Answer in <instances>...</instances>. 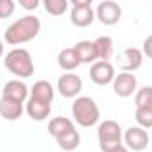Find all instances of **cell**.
<instances>
[{
	"instance_id": "6da1fadb",
	"label": "cell",
	"mask_w": 152,
	"mask_h": 152,
	"mask_svg": "<svg viewBox=\"0 0 152 152\" xmlns=\"http://www.w3.org/2000/svg\"><path fill=\"white\" fill-rule=\"evenodd\" d=\"M39 32H41V20L34 14H27L7 27L4 39L7 44L18 46V44H25V42L36 39Z\"/></svg>"
},
{
	"instance_id": "7a4b0ae2",
	"label": "cell",
	"mask_w": 152,
	"mask_h": 152,
	"mask_svg": "<svg viewBox=\"0 0 152 152\" xmlns=\"http://www.w3.org/2000/svg\"><path fill=\"white\" fill-rule=\"evenodd\" d=\"M4 66L11 75L18 78H30L34 75V60H32V55L25 48L11 50L4 58Z\"/></svg>"
},
{
	"instance_id": "3957f363",
	"label": "cell",
	"mask_w": 152,
	"mask_h": 152,
	"mask_svg": "<svg viewBox=\"0 0 152 152\" xmlns=\"http://www.w3.org/2000/svg\"><path fill=\"white\" fill-rule=\"evenodd\" d=\"M71 112H73V118L76 120V124L81 126V127H90V126L97 124L99 117H101L97 103L88 96L76 97Z\"/></svg>"
},
{
	"instance_id": "277c9868",
	"label": "cell",
	"mask_w": 152,
	"mask_h": 152,
	"mask_svg": "<svg viewBox=\"0 0 152 152\" xmlns=\"http://www.w3.org/2000/svg\"><path fill=\"white\" fill-rule=\"evenodd\" d=\"M97 138H99V147L103 152H106L115 145H120L122 143V129H120L118 122H115V120L101 122L97 127Z\"/></svg>"
},
{
	"instance_id": "5b68a950",
	"label": "cell",
	"mask_w": 152,
	"mask_h": 152,
	"mask_svg": "<svg viewBox=\"0 0 152 152\" xmlns=\"http://www.w3.org/2000/svg\"><path fill=\"white\" fill-rule=\"evenodd\" d=\"M96 18L103 25L113 27V25H117L120 21V18H122V9H120V5L117 2H113V0H103L97 5V9H96Z\"/></svg>"
},
{
	"instance_id": "8992f818",
	"label": "cell",
	"mask_w": 152,
	"mask_h": 152,
	"mask_svg": "<svg viewBox=\"0 0 152 152\" xmlns=\"http://www.w3.org/2000/svg\"><path fill=\"white\" fill-rule=\"evenodd\" d=\"M83 88V81L80 76H76L73 71L71 73H66L58 78L57 81V90L60 92L62 97H67V99H73L76 97Z\"/></svg>"
},
{
	"instance_id": "52a82bcc",
	"label": "cell",
	"mask_w": 152,
	"mask_h": 152,
	"mask_svg": "<svg viewBox=\"0 0 152 152\" xmlns=\"http://www.w3.org/2000/svg\"><path fill=\"white\" fill-rule=\"evenodd\" d=\"M151 138H149V133L147 129L140 127V126H134V127H129L126 133H124V143L129 151L140 152L143 149H147Z\"/></svg>"
},
{
	"instance_id": "ba28073f",
	"label": "cell",
	"mask_w": 152,
	"mask_h": 152,
	"mask_svg": "<svg viewBox=\"0 0 152 152\" xmlns=\"http://www.w3.org/2000/svg\"><path fill=\"white\" fill-rule=\"evenodd\" d=\"M113 85V92L118 97H131L134 92H136V76L133 73H127V71H122L113 78L112 81Z\"/></svg>"
},
{
	"instance_id": "9c48e42d",
	"label": "cell",
	"mask_w": 152,
	"mask_h": 152,
	"mask_svg": "<svg viewBox=\"0 0 152 152\" xmlns=\"http://www.w3.org/2000/svg\"><path fill=\"white\" fill-rule=\"evenodd\" d=\"M115 78V67L110 62H104V60H99V62H94L90 66V80L96 83V85H110Z\"/></svg>"
},
{
	"instance_id": "30bf717a",
	"label": "cell",
	"mask_w": 152,
	"mask_h": 152,
	"mask_svg": "<svg viewBox=\"0 0 152 152\" xmlns=\"http://www.w3.org/2000/svg\"><path fill=\"white\" fill-rule=\"evenodd\" d=\"M28 96H30V90L25 85V81H21V80H11L2 88V97H9V99L20 101V103H27Z\"/></svg>"
},
{
	"instance_id": "8fae6325",
	"label": "cell",
	"mask_w": 152,
	"mask_h": 152,
	"mask_svg": "<svg viewBox=\"0 0 152 152\" xmlns=\"http://www.w3.org/2000/svg\"><path fill=\"white\" fill-rule=\"evenodd\" d=\"M143 64V51L136 50V48H126L122 51V57H120V66H122V71H127V73H133L136 69H140Z\"/></svg>"
},
{
	"instance_id": "7c38bea8",
	"label": "cell",
	"mask_w": 152,
	"mask_h": 152,
	"mask_svg": "<svg viewBox=\"0 0 152 152\" xmlns=\"http://www.w3.org/2000/svg\"><path fill=\"white\" fill-rule=\"evenodd\" d=\"M25 112V103L9 99V97H0V117L5 120H18Z\"/></svg>"
},
{
	"instance_id": "4fadbf2b",
	"label": "cell",
	"mask_w": 152,
	"mask_h": 152,
	"mask_svg": "<svg viewBox=\"0 0 152 152\" xmlns=\"http://www.w3.org/2000/svg\"><path fill=\"white\" fill-rule=\"evenodd\" d=\"M25 112L30 118L34 120H44L48 118L50 113H51V104L50 103H44V101H39V99H34V97H28L27 103H25Z\"/></svg>"
},
{
	"instance_id": "5bb4252c",
	"label": "cell",
	"mask_w": 152,
	"mask_h": 152,
	"mask_svg": "<svg viewBox=\"0 0 152 152\" xmlns=\"http://www.w3.org/2000/svg\"><path fill=\"white\" fill-rule=\"evenodd\" d=\"M94 20H96V12L90 5H78V7L71 9V23L80 28L92 25Z\"/></svg>"
},
{
	"instance_id": "9a60e30c",
	"label": "cell",
	"mask_w": 152,
	"mask_h": 152,
	"mask_svg": "<svg viewBox=\"0 0 152 152\" xmlns=\"http://www.w3.org/2000/svg\"><path fill=\"white\" fill-rule=\"evenodd\" d=\"M80 64H94L97 60V51L94 46V41H80L73 46Z\"/></svg>"
},
{
	"instance_id": "2e32d148",
	"label": "cell",
	"mask_w": 152,
	"mask_h": 152,
	"mask_svg": "<svg viewBox=\"0 0 152 152\" xmlns=\"http://www.w3.org/2000/svg\"><path fill=\"white\" fill-rule=\"evenodd\" d=\"M28 97H34V99H39V101H44V103H50L51 104V101L55 97V88H53V85L50 81L39 80V81L34 83Z\"/></svg>"
},
{
	"instance_id": "e0dca14e",
	"label": "cell",
	"mask_w": 152,
	"mask_h": 152,
	"mask_svg": "<svg viewBox=\"0 0 152 152\" xmlns=\"http://www.w3.org/2000/svg\"><path fill=\"white\" fill-rule=\"evenodd\" d=\"M73 129H76L75 124H73V120L67 118V117H55V118H51L50 124H48V131H50V134H51L53 138H58V136H62V134L73 131Z\"/></svg>"
},
{
	"instance_id": "ac0fdd59",
	"label": "cell",
	"mask_w": 152,
	"mask_h": 152,
	"mask_svg": "<svg viewBox=\"0 0 152 152\" xmlns=\"http://www.w3.org/2000/svg\"><path fill=\"white\" fill-rule=\"evenodd\" d=\"M94 46H96V51H97V60H104V62H110L112 55H113V41L108 36H101L94 41Z\"/></svg>"
},
{
	"instance_id": "d6986e66",
	"label": "cell",
	"mask_w": 152,
	"mask_h": 152,
	"mask_svg": "<svg viewBox=\"0 0 152 152\" xmlns=\"http://www.w3.org/2000/svg\"><path fill=\"white\" fill-rule=\"evenodd\" d=\"M58 66L64 69V71H67V73H71V71H75L76 67L80 66V60H78V57H76L75 50L73 48H66V50H62L60 53H58Z\"/></svg>"
},
{
	"instance_id": "ffe728a7",
	"label": "cell",
	"mask_w": 152,
	"mask_h": 152,
	"mask_svg": "<svg viewBox=\"0 0 152 152\" xmlns=\"http://www.w3.org/2000/svg\"><path fill=\"white\" fill-rule=\"evenodd\" d=\"M57 140V143H58V147L62 149V151L66 152H73L78 149V145H80V142H81V138H80V133L73 129V131H69V133H66V134H62V136H58V138H55Z\"/></svg>"
},
{
	"instance_id": "44dd1931",
	"label": "cell",
	"mask_w": 152,
	"mask_h": 152,
	"mask_svg": "<svg viewBox=\"0 0 152 152\" xmlns=\"http://www.w3.org/2000/svg\"><path fill=\"white\" fill-rule=\"evenodd\" d=\"M41 4L44 5V11L51 16H62L67 11L69 0H41Z\"/></svg>"
},
{
	"instance_id": "7402d4cb",
	"label": "cell",
	"mask_w": 152,
	"mask_h": 152,
	"mask_svg": "<svg viewBox=\"0 0 152 152\" xmlns=\"http://www.w3.org/2000/svg\"><path fill=\"white\" fill-rule=\"evenodd\" d=\"M134 104L136 108H149L152 106V87H142L134 92Z\"/></svg>"
},
{
	"instance_id": "603a6c76",
	"label": "cell",
	"mask_w": 152,
	"mask_h": 152,
	"mask_svg": "<svg viewBox=\"0 0 152 152\" xmlns=\"http://www.w3.org/2000/svg\"><path fill=\"white\" fill-rule=\"evenodd\" d=\"M134 118H136L140 127L151 129L152 127V106H149V108H136Z\"/></svg>"
},
{
	"instance_id": "cb8c5ba5",
	"label": "cell",
	"mask_w": 152,
	"mask_h": 152,
	"mask_svg": "<svg viewBox=\"0 0 152 152\" xmlns=\"http://www.w3.org/2000/svg\"><path fill=\"white\" fill-rule=\"evenodd\" d=\"M16 4L14 0H0V20H7L14 14Z\"/></svg>"
},
{
	"instance_id": "d4e9b609",
	"label": "cell",
	"mask_w": 152,
	"mask_h": 152,
	"mask_svg": "<svg viewBox=\"0 0 152 152\" xmlns=\"http://www.w3.org/2000/svg\"><path fill=\"white\" fill-rule=\"evenodd\" d=\"M18 4L25 9V11H36L41 4V0H18Z\"/></svg>"
},
{
	"instance_id": "484cf974",
	"label": "cell",
	"mask_w": 152,
	"mask_h": 152,
	"mask_svg": "<svg viewBox=\"0 0 152 152\" xmlns=\"http://www.w3.org/2000/svg\"><path fill=\"white\" fill-rule=\"evenodd\" d=\"M143 55L152 60V36H149L143 41Z\"/></svg>"
},
{
	"instance_id": "4316f807",
	"label": "cell",
	"mask_w": 152,
	"mask_h": 152,
	"mask_svg": "<svg viewBox=\"0 0 152 152\" xmlns=\"http://www.w3.org/2000/svg\"><path fill=\"white\" fill-rule=\"evenodd\" d=\"M73 7H78V5H92V0H69Z\"/></svg>"
},
{
	"instance_id": "83f0119b",
	"label": "cell",
	"mask_w": 152,
	"mask_h": 152,
	"mask_svg": "<svg viewBox=\"0 0 152 152\" xmlns=\"http://www.w3.org/2000/svg\"><path fill=\"white\" fill-rule=\"evenodd\" d=\"M106 152H129V149L124 147V145L120 143V145H115V147H112V149H108Z\"/></svg>"
},
{
	"instance_id": "f1b7e54d",
	"label": "cell",
	"mask_w": 152,
	"mask_h": 152,
	"mask_svg": "<svg viewBox=\"0 0 152 152\" xmlns=\"http://www.w3.org/2000/svg\"><path fill=\"white\" fill-rule=\"evenodd\" d=\"M2 55H4V42L0 41V57H2Z\"/></svg>"
}]
</instances>
